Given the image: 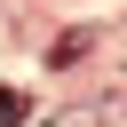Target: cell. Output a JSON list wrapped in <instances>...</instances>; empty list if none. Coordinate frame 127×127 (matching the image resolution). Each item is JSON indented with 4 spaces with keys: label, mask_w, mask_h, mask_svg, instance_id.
Segmentation results:
<instances>
[{
    "label": "cell",
    "mask_w": 127,
    "mask_h": 127,
    "mask_svg": "<svg viewBox=\"0 0 127 127\" xmlns=\"http://www.w3.org/2000/svg\"><path fill=\"white\" fill-rule=\"evenodd\" d=\"M56 127H64V119H56ZM71 127H95V119H71Z\"/></svg>",
    "instance_id": "obj_3"
},
{
    "label": "cell",
    "mask_w": 127,
    "mask_h": 127,
    "mask_svg": "<svg viewBox=\"0 0 127 127\" xmlns=\"http://www.w3.org/2000/svg\"><path fill=\"white\" fill-rule=\"evenodd\" d=\"M0 127H24V95L16 87H0Z\"/></svg>",
    "instance_id": "obj_2"
},
{
    "label": "cell",
    "mask_w": 127,
    "mask_h": 127,
    "mask_svg": "<svg viewBox=\"0 0 127 127\" xmlns=\"http://www.w3.org/2000/svg\"><path fill=\"white\" fill-rule=\"evenodd\" d=\"M48 56H56V64H79V56H87V32H64V40L48 48Z\"/></svg>",
    "instance_id": "obj_1"
}]
</instances>
